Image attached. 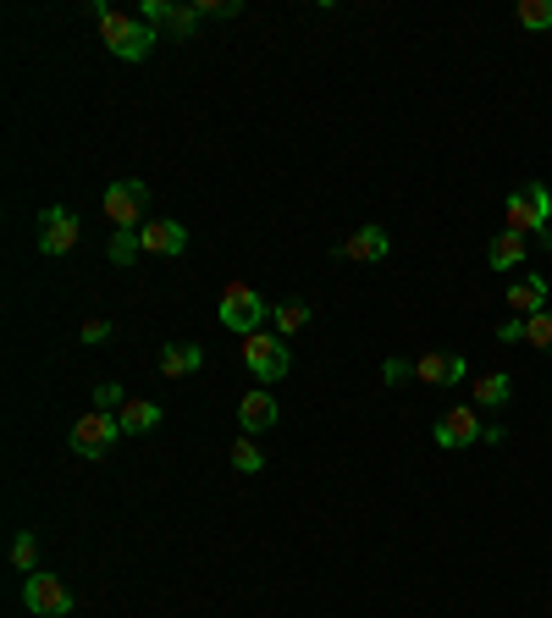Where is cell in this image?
Returning a JSON list of instances; mask_svg holds the SVG:
<instances>
[{"instance_id": "f546056e", "label": "cell", "mask_w": 552, "mask_h": 618, "mask_svg": "<svg viewBox=\"0 0 552 618\" xmlns=\"http://www.w3.org/2000/svg\"><path fill=\"white\" fill-rule=\"evenodd\" d=\"M497 343H524V321H519V315L502 321V326H497Z\"/></svg>"}, {"instance_id": "277c9868", "label": "cell", "mask_w": 552, "mask_h": 618, "mask_svg": "<svg viewBox=\"0 0 552 618\" xmlns=\"http://www.w3.org/2000/svg\"><path fill=\"white\" fill-rule=\"evenodd\" d=\"M73 453L78 458H106L117 442H122V420L117 414H106V409H89V414H78L73 420Z\"/></svg>"}, {"instance_id": "d6986e66", "label": "cell", "mask_w": 552, "mask_h": 618, "mask_svg": "<svg viewBox=\"0 0 552 618\" xmlns=\"http://www.w3.org/2000/svg\"><path fill=\"white\" fill-rule=\"evenodd\" d=\"M508 398H513V376H508V370H486V376H475V403L502 409Z\"/></svg>"}, {"instance_id": "30bf717a", "label": "cell", "mask_w": 552, "mask_h": 618, "mask_svg": "<svg viewBox=\"0 0 552 618\" xmlns=\"http://www.w3.org/2000/svg\"><path fill=\"white\" fill-rule=\"evenodd\" d=\"M387 254H392V238H387V227H376V221L354 227V232L337 243V260H354V265H376V260H387Z\"/></svg>"}, {"instance_id": "8992f818", "label": "cell", "mask_w": 552, "mask_h": 618, "mask_svg": "<svg viewBox=\"0 0 552 618\" xmlns=\"http://www.w3.org/2000/svg\"><path fill=\"white\" fill-rule=\"evenodd\" d=\"M243 365H249V376L255 381H282L288 376V337H277V332H255V337H243Z\"/></svg>"}, {"instance_id": "e0dca14e", "label": "cell", "mask_w": 552, "mask_h": 618, "mask_svg": "<svg viewBox=\"0 0 552 618\" xmlns=\"http://www.w3.org/2000/svg\"><path fill=\"white\" fill-rule=\"evenodd\" d=\"M486 260H491V271H519L524 265V232H497L491 238V249H486Z\"/></svg>"}, {"instance_id": "9a60e30c", "label": "cell", "mask_w": 552, "mask_h": 618, "mask_svg": "<svg viewBox=\"0 0 552 618\" xmlns=\"http://www.w3.org/2000/svg\"><path fill=\"white\" fill-rule=\"evenodd\" d=\"M117 420H122V436H150V431L166 420V409H161V403H150V398H128Z\"/></svg>"}, {"instance_id": "4316f807", "label": "cell", "mask_w": 552, "mask_h": 618, "mask_svg": "<svg viewBox=\"0 0 552 618\" xmlns=\"http://www.w3.org/2000/svg\"><path fill=\"white\" fill-rule=\"evenodd\" d=\"M409 376H414V359H387V365H381V381H387V387H398V381H409Z\"/></svg>"}, {"instance_id": "4fadbf2b", "label": "cell", "mask_w": 552, "mask_h": 618, "mask_svg": "<svg viewBox=\"0 0 552 618\" xmlns=\"http://www.w3.org/2000/svg\"><path fill=\"white\" fill-rule=\"evenodd\" d=\"M238 425H243V436H255V431H271V425H277V398H271L266 387L243 392V398H238Z\"/></svg>"}, {"instance_id": "ba28073f", "label": "cell", "mask_w": 552, "mask_h": 618, "mask_svg": "<svg viewBox=\"0 0 552 618\" xmlns=\"http://www.w3.org/2000/svg\"><path fill=\"white\" fill-rule=\"evenodd\" d=\"M78 238H84V227H78V216L67 210V205H45L40 210V254H73L78 249Z\"/></svg>"}, {"instance_id": "5bb4252c", "label": "cell", "mask_w": 552, "mask_h": 618, "mask_svg": "<svg viewBox=\"0 0 552 618\" xmlns=\"http://www.w3.org/2000/svg\"><path fill=\"white\" fill-rule=\"evenodd\" d=\"M139 238H144V254H183L188 249V227L183 221H144Z\"/></svg>"}, {"instance_id": "cb8c5ba5", "label": "cell", "mask_w": 552, "mask_h": 618, "mask_svg": "<svg viewBox=\"0 0 552 618\" xmlns=\"http://www.w3.org/2000/svg\"><path fill=\"white\" fill-rule=\"evenodd\" d=\"M524 343H530L535 354H552V310H541V315H524Z\"/></svg>"}, {"instance_id": "7a4b0ae2", "label": "cell", "mask_w": 552, "mask_h": 618, "mask_svg": "<svg viewBox=\"0 0 552 618\" xmlns=\"http://www.w3.org/2000/svg\"><path fill=\"white\" fill-rule=\"evenodd\" d=\"M502 216H508V232H530L541 249H552V188L546 183L513 188L508 205H502Z\"/></svg>"}, {"instance_id": "3957f363", "label": "cell", "mask_w": 552, "mask_h": 618, "mask_svg": "<svg viewBox=\"0 0 552 618\" xmlns=\"http://www.w3.org/2000/svg\"><path fill=\"white\" fill-rule=\"evenodd\" d=\"M266 315H271V304L260 299V288H255V282H227V288H221V299H216V321H221L227 332H238V337L266 332Z\"/></svg>"}, {"instance_id": "5b68a950", "label": "cell", "mask_w": 552, "mask_h": 618, "mask_svg": "<svg viewBox=\"0 0 552 618\" xmlns=\"http://www.w3.org/2000/svg\"><path fill=\"white\" fill-rule=\"evenodd\" d=\"M106 221H117V227H144V210H150V183H139V177H117L111 188H106Z\"/></svg>"}, {"instance_id": "d4e9b609", "label": "cell", "mask_w": 552, "mask_h": 618, "mask_svg": "<svg viewBox=\"0 0 552 618\" xmlns=\"http://www.w3.org/2000/svg\"><path fill=\"white\" fill-rule=\"evenodd\" d=\"M232 469H238V475H260V469H266V453L255 447V436L232 442Z\"/></svg>"}, {"instance_id": "7402d4cb", "label": "cell", "mask_w": 552, "mask_h": 618, "mask_svg": "<svg viewBox=\"0 0 552 618\" xmlns=\"http://www.w3.org/2000/svg\"><path fill=\"white\" fill-rule=\"evenodd\" d=\"M12 568H23V574L40 568V535H34V530H18V535H12Z\"/></svg>"}, {"instance_id": "83f0119b", "label": "cell", "mask_w": 552, "mask_h": 618, "mask_svg": "<svg viewBox=\"0 0 552 618\" xmlns=\"http://www.w3.org/2000/svg\"><path fill=\"white\" fill-rule=\"evenodd\" d=\"M199 18H238V0H194Z\"/></svg>"}, {"instance_id": "484cf974", "label": "cell", "mask_w": 552, "mask_h": 618, "mask_svg": "<svg viewBox=\"0 0 552 618\" xmlns=\"http://www.w3.org/2000/svg\"><path fill=\"white\" fill-rule=\"evenodd\" d=\"M122 403H128V392H122L117 381H100V387H95V409H106V414H122Z\"/></svg>"}, {"instance_id": "2e32d148", "label": "cell", "mask_w": 552, "mask_h": 618, "mask_svg": "<svg viewBox=\"0 0 552 618\" xmlns=\"http://www.w3.org/2000/svg\"><path fill=\"white\" fill-rule=\"evenodd\" d=\"M199 365H205V348H199V343H166V348H161V376H166V381L194 376Z\"/></svg>"}, {"instance_id": "f1b7e54d", "label": "cell", "mask_w": 552, "mask_h": 618, "mask_svg": "<svg viewBox=\"0 0 552 618\" xmlns=\"http://www.w3.org/2000/svg\"><path fill=\"white\" fill-rule=\"evenodd\" d=\"M78 337H84L89 348H100V343L111 337V321H100V315H95V321H84V332H78Z\"/></svg>"}, {"instance_id": "ffe728a7", "label": "cell", "mask_w": 552, "mask_h": 618, "mask_svg": "<svg viewBox=\"0 0 552 618\" xmlns=\"http://www.w3.org/2000/svg\"><path fill=\"white\" fill-rule=\"evenodd\" d=\"M310 315H315V310H310L304 299H288V304H277V310H271V321H277V337H293V332H304V326H310Z\"/></svg>"}, {"instance_id": "4dcf8cb0", "label": "cell", "mask_w": 552, "mask_h": 618, "mask_svg": "<svg viewBox=\"0 0 552 618\" xmlns=\"http://www.w3.org/2000/svg\"><path fill=\"white\" fill-rule=\"evenodd\" d=\"M546 618H552V607H546Z\"/></svg>"}, {"instance_id": "52a82bcc", "label": "cell", "mask_w": 552, "mask_h": 618, "mask_svg": "<svg viewBox=\"0 0 552 618\" xmlns=\"http://www.w3.org/2000/svg\"><path fill=\"white\" fill-rule=\"evenodd\" d=\"M23 607H29L34 618H67L78 601H73V590H67L56 574H40V568H34V574L23 579Z\"/></svg>"}, {"instance_id": "7c38bea8", "label": "cell", "mask_w": 552, "mask_h": 618, "mask_svg": "<svg viewBox=\"0 0 552 618\" xmlns=\"http://www.w3.org/2000/svg\"><path fill=\"white\" fill-rule=\"evenodd\" d=\"M414 376H420L425 387H458V381L469 376V365H464V354L436 348V354H420V359H414Z\"/></svg>"}, {"instance_id": "6da1fadb", "label": "cell", "mask_w": 552, "mask_h": 618, "mask_svg": "<svg viewBox=\"0 0 552 618\" xmlns=\"http://www.w3.org/2000/svg\"><path fill=\"white\" fill-rule=\"evenodd\" d=\"M89 18L100 23V40H106V51L117 56V62H144L161 40H155V29L144 23V18H128V12H111L106 0H89Z\"/></svg>"}, {"instance_id": "ac0fdd59", "label": "cell", "mask_w": 552, "mask_h": 618, "mask_svg": "<svg viewBox=\"0 0 552 618\" xmlns=\"http://www.w3.org/2000/svg\"><path fill=\"white\" fill-rule=\"evenodd\" d=\"M508 310L541 315V310H546V282H541V277H513V282H508Z\"/></svg>"}, {"instance_id": "9c48e42d", "label": "cell", "mask_w": 552, "mask_h": 618, "mask_svg": "<svg viewBox=\"0 0 552 618\" xmlns=\"http://www.w3.org/2000/svg\"><path fill=\"white\" fill-rule=\"evenodd\" d=\"M431 442H436V447H447V453H458V447L486 442V425L475 420V409H469V403H453V409H442V420H436Z\"/></svg>"}, {"instance_id": "603a6c76", "label": "cell", "mask_w": 552, "mask_h": 618, "mask_svg": "<svg viewBox=\"0 0 552 618\" xmlns=\"http://www.w3.org/2000/svg\"><path fill=\"white\" fill-rule=\"evenodd\" d=\"M519 29H530V34H541V29H552V0H519Z\"/></svg>"}, {"instance_id": "44dd1931", "label": "cell", "mask_w": 552, "mask_h": 618, "mask_svg": "<svg viewBox=\"0 0 552 618\" xmlns=\"http://www.w3.org/2000/svg\"><path fill=\"white\" fill-rule=\"evenodd\" d=\"M106 254H111V265H133V260L144 254V238H139L133 227H117L111 243H106Z\"/></svg>"}, {"instance_id": "8fae6325", "label": "cell", "mask_w": 552, "mask_h": 618, "mask_svg": "<svg viewBox=\"0 0 552 618\" xmlns=\"http://www.w3.org/2000/svg\"><path fill=\"white\" fill-rule=\"evenodd\" d=\"M139 18H144L150 29H166V34H177V40H194V34H199V7H172V0H144V7H139Z\"/></svg>"}]
</instances>
